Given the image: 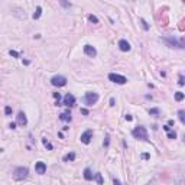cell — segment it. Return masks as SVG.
Returning <instances> with one entry per match:
<instances>
[{
    "mask_svg": "<svg viewBox=\"0 0 185 185\" xmlns=\"http://www.w3.org/2000/svg\"><path fill=\"white\" fill-rule=\"evenodd\" d=\"M178 116H179V120L185 124V112H184V110H179V112H178Z\"/></svg>",
    "mask_w": 185,
    "mask_h": 185,
    "instance_id": "cell-20",
    "label": "cell"
},
{
    "mask_svg": "<svg viewBox=\"0 0 185 185\" xmlns=\"http://www.w3.org/2000/svg\"><path fill=\"white\" fill-rule=\"evenodd\" d=\"M124 119H126V120H127V122H130V120H132V119H133V117H132V116H130V114H126V116H124Z\"/></svg>",
    "mask_w": 185,
    "mask_h": 185,
    "instance_id": "cell-30",
    "label": "cell"
},
{
    "mask_svg": "<svg viewBox=\"0 0 185 185\" xmlns=\"http://www.w3.org/2000/svg\"><path fill=\"white\" fill-rule=\"evenodd\" d=\"M163 129H165L166 132H171V127H169V126H163Z\"/></svg>",
    "mask_w": 185,
    "mask_h": 185,
    "instance_id": "cell-35",
    "label": "cell"
},
{
    "mask_svg": "<svg viewBox=\"0 0 185 185\" xmlns=\"http://www.w3.org/2000/svg\"><path fill=\"white\" fill-rule=\"evenodd\" d=\"M81 113H82V114H85V116H87V114H88V110H85V109H81Z\"/></svg>",
    "mask_w": 185,
    "mask_h": 185,
    "instance_id": "cell-32",
    "label": "cell"
},
{
    "mask_svg": "<svg viewBox=\"0 0 185 185\" xmlns=\"http://www.w3.org/2000/svg\"><path fill=\"white\" fill-rule=\"evenodd\" d=\"M132 135H133V137H136V139H140V140H145V142L149 140V137H148V130H146L145 126H137V127H135L133 132H132Z\"/></svg>",
    "mask_w": 185,
    "mask_h": 185,
    "instance_id": "cell-1",
    "label": "cell"
},
{
    "mask_svg": "<svg viewBox=\"0 0 185 185\" xmlns=\"http://www.w3.org/2000/svg\"><path fill=\"white\" fill-rule=\"evenodd\" d=\"M84 54H85L87 56L94 58V56L97 55V51H96V48H94V46H91V45H85V46H84Z\"/></svg>",
    "mask_w": 185,
    "mask_h": 185,
    "instance_id": "cell-9",
    "label": "cell"
},
{
    "mask_svg": "<svg viewBox=\"0 0 185 185\" xmlns=\"http://www.w3.org/2000/svg\"><path fill=\"white\" fill-rule=\"evenodd\" d=\"M119 48H120L122 52H129V51L132 49L130 44H129L126 39H120V41H119Z\"/></svg>",
    "mask_w": 185,
    "mask_h": 185,
    "instance_id": "cell-10",
    "label": "cell"
},
{
    "mask_svg": "<svg viewBox=\"0 0 185 185\" xmlns=\"http://www.w3.org/2000/svg\"><path fill=\"white\" fill-rule=\"evenodd\" d=\"M84 178H85L87 181H92V178H94V175H92V172H91L90 168H85V169H84Z\"/></svg>",
    "mask_w": 185,
    "mask_h": 185,
    "instance_id": "cell-13",
    "label": "cell"
},
{
    "mask_svg": "<svg viewBox=\"0 0 185 185\" xmlns=\"http://www.w3.org/2000/svg\"><path fill=\"white\" fill-rule=\"evenodd\" d=\"M110 106H116V100H114L113 97L110 99Z\"/></svg>",
    "mask_w": 185,
    "mask_h": 185,
    "instance_id": "cell-29",
    "label": "cell"
},
{
    "mask_svg": "<svg viewBox=\"0 0 185 185\" xmlns=\"http://www.w3.org/2000/svg\"><path fill=\"white\" fill-rule=\"evenodd\" d=\"M184 97H185L184 92H181V91H176V92H175V100H176V101H182Z\"/></svg>",
    "mask_w": 185,
    "mask_h": 185,
    "instance_id": "cell-17",
    "label": "cell"
},
{
    "mask_svg": "<svg viewBox=\"0 0 185 185\" xmlns=\"http://www.w3.org/2000/svg\"><path fill=\"white\" fill-rule=\"evenodd\" d=\"M149 113H150V114H159V110H158V109H152Z\"/></svg>",
    "mask_w": 185,
    "mask_h": 185,
    "instance_id": "cell-27",
    "label": "cell"
},
{
    "mask_svg": "<svg viewBox=\"0 0 185 185\" xmlns=\"http://www.w3.org/2000/svg\"><path fill=\"white\" fill-rule=\"evenodd\" d=\"M96 181H97V184H99V185H103V176H101V173H100V172H97V173H96Z\"/></svg>",
    "mask_w": 185,
    "mask_h": 185,
    "instance_id": "cell-19",
    "label": "cell"
},
{
    "mask_svg": "<svg viewBox=\"0 0 185 185\" xmlns=\"http://www.w3.org/2000/svg\"><path fill=\"white\" fill-rule=\"evenodd\" d=\"M64 106H67V107H74L75 106V97L72 94H69V92L64 97Z\"/></svg>",
    "mask_w": 185,
    "mask_h": 185,
    "instance_id": "cell-8",
    "label": "cell"
},
{
    "mask_svg": "<svg viewBox=\"0 0 185 185\" xmlns=\"http://www.w3.org/2000/svg\"><path fill=\"white\" fill-rule=\"evenodd\" d=\"M42 143H44V146H45L46 149H49V150H52V145H51V143H49V142L46 140V137H44V139H42Z\"/></svg>",
    "mask_w": 185,
    "mask_h": 185,
    "instance_id": "cell-18",
    "label": "cell"
},
{
    "mask_svg": "<svg viewBox=\"0 0 185 185\" xmlns=\"http://www.w3.org/2000/svg\"><path fill=\"white\" fill-rule=\"evenodd\" d=\"M41 15H42V7H41V6H38V7H36V12L33 13V16H32V18L36 20V19H39V18H41Z\"/></svg>",
    "mask_w": 185,
    "mask_h": 185,
    "instance_id": "cell-16",
    "label": "cell"
},
{
    "mask_svg": "<svg viewBox=\"0 0 185 185\" xmlns=\"http://www.w3.org/2000/svg\"><path fill=\"white\" fill-rule=\"evenodd\" d=\"M109 80H110L112 82H116V84H122V85L127 82V78H126V77H123V75H120V74H114V72L109 74Z\"/></svg>",
    "mask_w": 185,
    "mask_h": 185,
    "instance_id": "cell-5",
    "label": "cell"
},
{
    "mask_svg": "<svg viewBox=\"0 0 185 185\" xmlns=\"http://www.w3.org/2000/svg\"><path fill=\"white\" fill-rule=\"evenodd\" d=\"M91 139H92V130H87V132H84V133L81 135V137H80V140H81L84 145H88V143L91 142Z\"/></svg>",
    "mask_w": 185,
    "mask_h": 185,
    "instance_id": "cell-7",
    "label": "cell"
},
{
    "mask_svg": "<svg viewBox=\"0 0 185 185\" xmlns=\"http://www.w3.org/2000/svg\"><path fill=\"white\" fill-rule=\"evenodd\" d=\"M142 158H143V159H149V155H148V153H143Z\"/></svg>",
    "mask_w": 185,
    "mask_h": 185,
    "instance_id": "cell-34",
    "label": "cell"
},
{
    "mask_svg": "<svg viewBox=\"0 0 185 185\" xmlns=\"http://www.w3.org/2000/svg\"><path fill=\"white\" fill-rule=\"evenodd\" d=\"M9 54H10L12 56H15V58H19V54H18L16 51H12V49H10V51H9Z\"/></svg>",
    "mask_w": 185,
    "mask_h": 185,
    "instance_id": "cell-26",
    "label": "cell"
},
{
    "mask_svg": "<svg viewBox=\"0 0 185 185\" xmlns=\"http://www.w3.org/2000/svg\"><path fill=\"white\" fill-rule=\"evenodd\" d=\"M28 173H29L28 168L19 166V168H16V169L13 171V178H15L16 181H22V179H25V178L28 176Z\"/></svg>",
    "mask_w": 185,
    "mask_h": 185,
    "instance_id": "cell-3",
    "label": "cell"
},
{
    "mask_svg": "<svg viewBox=\"0 0 185 185\" xmlns=\"http://www.w3.org/2000/svg\"><path fill=\"white\" fill-rule=\"evenodd\" d=\"M184 142H185V135H184Z\"/></svg>",
    "mask_w": 185,
    "mask_h": 185,
    "instance_id": "cell-37",
    "label": "cell"
},
{
    "mask_svg": "<svg viewBox=\"0 0 185 185\" xmlns=\"http://www.w3.org/2000/svg\"><path fill=\"white\" fill-rule=\"evenodd\" d=\"M181 185H185V182H181Z\"/></svg>",
    "mask_w": 185,
    "mask_h": 185,
    "instance_id": "cell-36",
    "label": "cell"
},
{
    "mask_svg": "<svg viewBox=\"0 0 185 185\" xmlns=\"http://www.w3.org/2000/svg\"><path fill=\"white\" fill-rule=\"evenodd\" d=\"M62 159H64V162H72V161L75 159V153H74V152H69V153H67Z\"/></svg>",
    "mask_w": 185,
    "mask_h": 185,
    "instance_id": "cell-15",
    "label": "cell"
},
{
    "mask_svg": "<svg viewBox=\"0 0 185 185\" xmlns=\"http://www.w3.org/2000/svg\"><path fill=\"white\" fill-rule=\"evenodd\" d=\"M54 97H55V99H56V100L59 101V99H61V96H59V92H54Z\"/></svg>",
    "mask_w": 185,
    "mask_h": 185,
    "instance_id": "cell-28",
    "label": "cell"
},
{
    "mask_svg": "<svg viewBox=\"0 0 185 185\" xmlns=\"http://www.w3.org/2000/svg\"><path fill=\"white\" fill-rule=\"evenodd\" d=\"M113 184H114V185H122V184H120V181H119V179H116V178H114Z\"/></svg>",
    "mask_w": 185,
    "mask_h": 185,
    "instance_id": "cell-31",
    "label": "cell"
},
{
    "mask_svg": "<svg viewBox=\"0 0 185 185\" xmlns=\"http://www.w3.org/2000/svg\"><path fill=\"white\" fill-rule=\"evenodd\" d=\"M162 41L171 48H185V44L182 41H178L176 38H162Z\"/></svg>",
    "mask_w": 185,
    "mask_h": 185,
    "instance_id": "cell-4",
    "label": "cell"
},
{
    "mask_svg": "<svg viewBox=\"0 0 185 185\" xmlns=\"http://www.w3.org/2000/svg\"><path fill=\"white\" fill-rule=\"evenodd\" d=\"M18 124H20V126H26L28 124V119H26V114L23 113V112H20L19 114H18Z\"/></svg>",
    "mask_w": 185,
    "mask_h": 185,
    "instance_id": "cell-12",
    "label": "cell"
},
{
    "mask_svg": "<svg viewBox=\"0 0 185 185\" xmlns=\"http://www.w3.org/2000/svg\"><path fill=\"white\" fill-rule=\"evenodd\" d=\"M5 113H6V116H10V114H12V107L6 106V107H5Z\"/></svg>",
    "mask_w": 185,
    "mask_h": 185,
    "instance_id": "cell-24",
    "label": "cell"
},
{
    "mask_svg": "<svg viewBox=\"0 0 185 185\" xmlns=\"http://www.w3.org/2000/svg\"><path fill=\"white\" fill-rule=\"evenodd\" d=\"M109 145H110V135H106V139H104V146H106V148H109Z\"/></svg>",
    "mask_w": 185,
    "mask_h": 185,
    "instance_id": "cell-23",
    "label": "cell"
},
{
    "mask_svg": "<svg viewBox=\"0 0 185 185\" xmlns=\"http://www.w3.org/2000/svg\"><path fill=\"white\" fill-rule=\"evenodd\" d=\"M140 23H142V26H143V29H145V31H148V29H149V25L146 23V20H145V19H140Z\"/></svg>",
    "mask_w": 185,
    "mask_h": 185,
    "instance_id": "cell-22",
    "label": "cell"
},
{
    "mask_svg": "<svg viewBox=\"0 0 185 185\" xmlns=\"http://www.w3.org/2000/svg\"><path fill=\"white\" fill-rule=\"evenodd\" d=\"M168 137L169 139H176V133L175 132H168Z\"/></svg>",
    "mask_w": 185,
    "mask_h": 185,
    "instance_id": "cell-25",
    "label": "cell"
},
{
    "mask_svg": "<svg viewBox=\"0 0 185 185\" xmlns=\"http://www.w3.org/2000/svg\"><path fill=\"white\" fill-rule=\"evenodd\" d=\"M51 84L55 87H64V85H67V78L62 75H55L51 78Z\"/></svg>",
    "mask_w": 185,
    "mask_h": 185,
    "instance_id": "cell-6",
    "label": "cell"
},
{
    "mask_svg": "<svg viewBox=\"0 0 185 185\" xmlns=\"http://www.w3.org/2000/svg\"><path fill=\"white\" fill-rule=\"evenodd\" d=\"M59 119H61L62 122H71V113H69V112H64V113L59 116Z\"/></svg>",
    "mask_w": 185,
    "mask_h": 185,
    "instance_id": "cell-14",
    "label": "cell"
},
{
    "mask_svg": "<svg viewBox=\"0 0 185 185\" xmlns=\"http://www.w3.org/2000/svg\"><path fill=\"white\" fill-rule=\"evenodd\" d=\"M9 127H10V129H16V123H10Z\"/></svg>",
    "mask_w": 185,
    "mask_h": 185,
    "instance_id": "cell-33",
    "label": "cell"
},
{
    "mask_svg": "<svg viewBox=\"0 0 185 185\" xmlns=\"http://www.w3.org/2000/svg\"><path fill=\"white\" fill-rule=\"evenodd\" d=\"M99 99H100V96L97 94V92H94V91H88V92H85L84 103H85L87 106H94V104L99 101Z\"/></svg>",
    "mask_w": 185,
    "mask_h": 185,
    "instance_id": "cell-2",
    "label": "cell"
},
{
    "mask_svg": "<svg viewBox=\"0 0 185 185\" xmlns=\"http://www.w3.org/2000/svg\"><path fill=\"white\" fill-rule=\"evenodd\" d=\"M88 20L92 22V23H99V19H97V16H94V15H88Z\"/></svg>",
    "mask_w": 185,
    "mask_h": 185,
    "instance_id": "cell-21",
    "label": "cell"
},
{
    "mask_svg": "<svg viewBox=\"0 0 185 185\" xmlns=\"http://www.w3.org/2000/svg\"><path fill=\"white\" fill-rule=\"evenodd\" d=\"M35 171H36V173H39V175H44L45 172H46V165L44 163V162H36L35 163Z\"/></svg>",
    "mask_w": 185,
    "mask_h": 185,
    "instance_id": "cell-11",
    "label": "cell"
}]
</instances>
